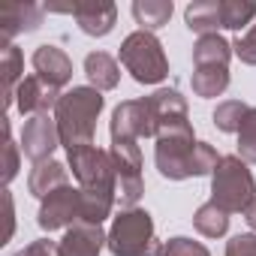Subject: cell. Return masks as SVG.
<instances>
[{
    "instance_id": "5bb4252c",
    "label": "cell",
    "mask_w": 256,
    "mask_h": 256,
    "mask_svg": "<svg viewBox=\"0 0 256 256\" xmlns=\"http://www.w3.org/2000/svg\"><path fill=\"white\" fill-rule=\"evenodd\" d=\"M46 6L40 4H10L0 10V36H4V46L12 42V36L18 34H30L42 24Z\"/></svg>"
},
{
    "instance_id": "ac0fdd59",
    "label": "cell",
    "mask_w": 256,
    "mask_h": 256,
    "mask_svg": "<svg viewBox=\"0 0 256 256\" xmlns=\"http://www.w3.org/2000/svg\"><path fill=\"white\" fill-rule=\"evenodd\" d=\"M66 184H70L66 166L58 163V160L36 163L34 172H30V178H28V187H30V193H34L36 199H46V196H52L54 190H60V187H66Z\"/></svg>"
},
{
    "instance_id": "8992f818",
    "label": "cell",
    "mask_w": 256,
    "mask_h": 256,
    "mask_svg": "<svg viewBox=\"0 0 256 256\" xmlns=\"http://www.w3.org/2000/svg\"><path fill=\"white\" fill-rule=\"evenodd\" d=\"M70 169L78 178V187L88 193H112L118 196V172L112 163V154L96 148V145H84L78 151H70Z\"/></svg>"
},
{
    "instance_id": "f546056e",
    "label": "cell",
    "mask_w": 256,
    "mask_h": 256,
    "mask_svg": "<svg viewBox=\"0 0 256 256\" xmlns=\"http://www.w3.org/2000/svg\"><path fill=\"white\" fill-rule=\"evenodd\" d=\"M226 256H256V232H244L226 241Z\"/></svg>"
},
{
    "instance_id": "d4e9b609",
    "label": "cell",
    "mask_w": 256,
    "mask_h": 256,
    "mask_svg": "<svg viewBox=\"0 0 256 256\" xmlns=\"http://www.w3.org/2000/svg\"><path fill=\"white\" fill-rule=\"evenodd\" d=\"M223 6V28L241 30L256 18V4L253 0H220Z\"/></svg>"
},
{
    "instance_id": "f1b7e54d",
    "label": "cell",
    "mask_w": 256,
    "mask_h": 256,
    "mask_svg": "<svg viewBox=\"0 0 256 256\" xmlns=\"http://www.w3.org/2000/svg\"><path fill=\"white\" fill-rule=\"evenodd\" d=\"M232 52L238 54V60H241V64L256 66V24H250V28H247V34H244V36H238V40L232 42Z\"/></svg>"
},
{
    "instance_id": "836d02e7",
    "label": "cell",
    "mask_w": 256,
    "mask_h": 256,
    "mask_svg": "<svg viewBox=\"0 0 256 256\" xmlns=\"http://www.w3.org/2000/svg\"><path fill=\"white\" fill-rule=\"evenodd\" d=\"M160 256H163V253H160Z\"/></svg>"
},
{
    "instance_id": "8fae6325",
    "label": "cell",
    "mask_w": 256,
    "mask_h": 256,
    "mask_svg": "<svg viewBox=\"0 0 256 256\" xmlns=\"http://www.w3.org/2000/svg\"><path fill=\"white\" fill-rule=\"evenodd\" d=\"M72 18L88 36H108L118 24V6L112 0H78L72 6Z\"/></svg>"
},
{
    "instance_id": "4dcf8cb0",
    "label": "cell",
    "mask_w": 256,
    "mask_h": 256,
    "mask_svg": "<svg viewBox=\"0 0 256 256\" xmlns=\"http://www.w3.org/2000/svg\"><path fill=\"white\" fill-rule=\"evenodd\" d=\"M12 256H58V244L48 241V238H40V241H30L24 250H18Z\"/></svg>"
},
{
    "instance_id": "44dd1931",
    "label": "cell",
    "mask_w": 256,
    "mask_h": 256,
    "mask_svg": "<svg viewBox=\"0 0 256 256\" xmlns=\"http://www.w3.org/2000/svg\"><path fill=\"white\" fill-rule=\"evenodd\" d=\"M133 18L139 22V30H160L172 18V0H136L133 4Z\"/></svg>"
},
{
    "instance_id": "1f68e13d",
    "label": "cell",
    "mask_w": 256,
    "mask_h": 256,
    "mask_svg": "<svg viewBox=\"0 0 256 256\" xmlns=\"http://www.w3.org/2000/svg\"><path fill=\"white\" fill-rule=\"evenodd\" d=\"M4 202H6V238H10L12 229H16V211H12V196H10V190H4Z\"/></svg>"
},
{
    "instance_id": "7c38bea8",
    "label": "cell",
    "mask_w": 256,
    "mask_h": 256,
    "mask_svg": "<svg viewBox=\"0 0 256 256\" xmlns=\"http://www.w3.org/2000/svg\"><path fill=\"white\" fill-rule=\"evenodd\" d=\"M30 64H34V72H36L46 84H52V88H58V90H64V88L72 82V60H70V54H66L64 48H58V46H40V48L34 52Z\"/></svg>"
},
{
    "instance_id": "6da1fadb",
    "label": "cell",
    "mask_w": 256,
    "mask_h": 256,
    "mask_svg": "<svg viewBox=\"0 0 256 256\" xmlns=\"http://www.w3.org/2000/svg\"><path fill=\"white\" fill-rule=\"evenodd\" d=\"M102 106H106L102 94L90 84L64 90V96L54 108V120H58L60 145L66 148V154L78 151L84 145H94V130H96V118H100Z\"/></svg>"
},
{
    "instance_id": "ffe728a7",
    "label": "cell",
    "mask_w": 256,
    "mask_h": 256,
    "mask_svg": "<svg viewBox=\"0 0 256 256\" xmlns=\"http://www.w3.org/2000/svg\"><path fill=\"white\" fill-rule=\"evenodd\" d=\"M0 72H4V102L6 108L16 102V88L24 78V54L18 46H4V54H0Z\"/></svg>"
},
{
    "instance_id": "4316f807",
    "label": "cell",
    "mask_w": 256,
    "mask_h": 256,
    "mask_svg": "<svg viewBox=\"0 0 256 256\" xmlns=\"http://www.w3.org/2000/svg\"><path fill=\"white\" fill-rule=\"evenodd\" d=\"M163 256H211V253H208L205 244L178 235V238H169V241L163 244Z\"/></svg>"
},
{
    "instance_id": "5b68a950",
    "label": "cell",
    "mask_w": 256,
    "mask_h": 256,
    "mask_svg": "<svg viewBox=\"0 0 256 256\" xmlns=\"http://www.w3.org/2000/svg\"><path fill=\"white\" fill-rule=\"evenodd\" d=\"M193 151H196V139H193V124H175L157 133V148H154V163L160 169L163 178L169 181H184L193 178Z\"/></svg>"
},
{
    "instance_id": "52a82bcc",
    "label": "cell",
    "mask_w": 256,
    "mask_h": 256,
    "mask_svg": "<svg viewBox=\"0 0 256 256\" xmlns=\"http://www.w3.org/2000/svg\"><path fill=\"white\" fill-rule=\"evenodd\" d=\"M112 142H136V139H157V124L151 114L148 100H126L112 112L108 120Z\"/></svg>"
},
{
    "instance_id": "4fadbf2b",
    "label": "cell",
    "mask_w": 256,
    "mask_h": 256,
    "mask_svg": "<svg viewBox=\"0 0 256 256\" xmlns=\"http://www.w3.org/2000/svg\"><path fill=\"white\" fill-rule=\"evenodd\" d=\"M108 241V232L96 223H76L66 229V235L58 241V256H100Z\"/></svg>"
},
{
    "instance_id": "ba28073f",
    "label": "cell",
    "mask_w": 256,
    "mask_h": 256,
    "mask_svg": "<svg viewBox=\"0 0 256 256\" xmlns=\"http://www.w3.org/2000/svg\"><path fill=\"white\" fill-rule=\"evenodd\" d=\"M40 229L54 232V229H70L76 223H82V190L66 184L60 190H54L52 196L42 199L40 214H36Z\"/></svg>"
},
{
    "instance_id": "9c48e42d",
    "label": "cell",
    "mask_w": 256,
    "mask_h": 256,
    "mask_svg": "<svg viewBox=\"0 0 256 256\" xmlns=\"http://www.w3.org/2000/svg\"><path fill=\"white\" fill-rule=\"evenodd\" d=\"M58 145H60V133H58V120L52 114H34V118L24 120V126H22V154L28 160H34V166L52 160Z\"/></svg>"
},
{
    "instance_id": "30bf717a",
    "label": "cell",
    "mask_w": 256,
    "mask_h": 256,
    "mask_svg": "<svg viewBox=\"0 0 256 256\" xmlns=\"http://www.w3.org/2000/svg\"><path fill=\"white\" fill-rule=\"evenodd\" d=\"M60 96H64V94H60L58 88L46 84L36 72H34V76H24L22 84L16 88V106H18V112L28 114V118H34V114H48L52 108H58Z\"/></svg>"
},
{
    "instance_id": "9a60e30c",
    "label": "cell",
    "mask_w": 256,
    "mask_h": 256,
    "mask_svg": "<svg viewBox=\"0 0 256 256\" xmlns=\"http://www.w3.org/2000/svg\"><path fill=\"white\" fill-rule=\"evenodd\" d=\"M145 100H148V106H151L157 133L166 130V126H175V124H187V100H184L175 88H160V90H154V94L145 96Z\"/></svg>"
},
{
    "instance_id": "484cf974",
    "label": "cell",
    "mask_w": 256,
    "mask_h": 256,
    "mask_svg": "<svg viewBox=\"0 0 256 256\" xmlns=\"http://www.w3.org/2000/svg\"><path fill=\"white\" fill-rule=\"evenodd\" d=\"M238 157L244 163H256V106H250L241 130H238Z\"/></svg>"
},
{
    "instance_id": "2e32d148",
    "label": "cell",
    "mask_w": 256,
    "mask_h": 256,
    "mask_svg": "<svg viewBox=\"0 0 256 256\" xmlns=\"http://www.w3.org/2000/svg\"><path fill=\"white\" fill-rule=\"evenodd\" d=\"M184 22L199 36L217 34L223 28V6H220V0H193V4L184 10Z\"/></svg>"
},
{
    "instance_id": "7402d4cb",
    "label": "cell",
    "mask_w": 256,
    "mask_h": 256,
    "mask_svg": "<svg viewBox=\"0 0 256 256\" xmlns=\"http://www.w3.org/2000/svg\"><path fill=\"white\" fill-rule=\"evenodd\" d=\"M190 84H193V94L202 100L220 96L229 88V66H196Z\"/></svg>"
},
{
    "instance_id": "d6a6232c",
    "label": "cell",
    "mask_w": 256,
    "mask_h": 256,
    "mask_svg": "<svg viewBox=\"0 0 256 256\" xmlns=\"http://www.w3.org/2000/svg\"><path fill=\"white\" fill-rule=\"evenodd\" d=\"M244 217H247V226H250V229H253V232H256V202H253V205H250V211H247V214H244Z\"/></svg>"
},
{
    "instance_id": "3957f363",
    "label": "cell",
    "mask_w": 256,
    "mask_h": 256,
    "mask_svg": "<svg viewBox=\"0 0 256 256\" xmlns=\"http://www.w3.org/2000/svg\"><path fill=\"white\" fill-rule=\"evenodd\" d=\"M211 202L220 205L226 214H247L256 202V181L247 163L238 154L220 157L211 175Z\"/></svg>"
},
{
    "instance_id": "d6986e66",
    "label": "cell",
    "mask_w": 256,
    "mask_h": 256,
    "mask_svg": "<svg viewBox=\"0 0 256 256\" xmlns=\"http://www.w3.org/2000/svg\"><path fill=\"white\" fill-rule=\"evenodd\" d=\"M232 42L223 40L220 34H205L193 46V64L196 66H229L232 58Z\"/></svg>"
},
{
    "instance_id": "e0dca14e",
    "label": "cell",
    "mask_w": 256,
    "mask_h": 256,
    "mask_svg": "<svg viewBox=\"0 0 256 256\" xmlns=\"http://www.w3.org/2000/svg\"><path fill=\"white\" fill-rule=\"evenodd\" d=\"M84 76L90 82V88H96L100 94L102 90H114L118 82H120V66L112 54L106 52H90L84 58Z\"/></svg>"
},
{
    "instance_id": "603a6c76",
    "label": "cell",
    "mask_w": 256,
    "mask_h": 256,
    "mask_svg": "<svg viewBox=\"0 0 256 256\" xmlns=\"http://www.w3.org/2000/svg\"><path fill=\"white\" fill-rule=\"evenodd\" d=\"M193 226H196V232L205 235V238H220V235H226V229H229V214H226L220 205L205 202V205L196 208Z\"/></svg>"
},
{
    "instance_id": "cb8c5ba5",
    "label": "cell",
    "mask_w": 256,
    "mask_h": 256,
    "mask_svg": "<svg viewBox=\"0 0 256 256\" xmlns=\"http://www.w3.org/2000/svg\"><path fill=\"white\" fill-rule=\"evenodd\" d=\"M247 112H250L247 102H241V100H226V102H220V106L214 108V126H217L220 133H238L241 124H244V118H247Z\"/></svg>"
},
{
    "instance_id": "7a4b0ae2",
    "label": "cell",
    "mask_w": 256,
    "mask_h": 256,
    "mask_svg": "<svg viewBox=\"0 0 256 256\" xmlns=\"http://www.w3.org/2000/svg\"><path fill=\"white\" fill-rule=\"evenodd\" d=\"M112 256H160L163 241L154 235V220L145 208H124L114 214L108 241H106Z\"/></svg>"
},
{
    "instance_id": "83f0119b",
    "label": "cell",
    "mask_w": 256,
    "mask_h": 256,
    "mask_svg": "<svg viewBox=\"0 0 256 256\" xmlns=\"http://www.w3.org/2000/svg\"><path fill=\"white\" fill-rule=\"evenodd\" d=\"M4 184H10L18 175V157H22V145L12 142L10 136V124H4Z\"/></svg>"
},
{
    "instance_id": "277c9868",
    "label": "cell",
    "mask_w": 256,
    "mask_h": 256,
    "mask_svg": "<svg viewBox=\"0 0 256 256\" xmlns=\"http://www.w3.org/2000/svg\"><path fill=\"white\" fill-rule=\"evenodd\" d=\"M120 64L139 84H160L169 76L163 42L148 30H133L120 42Z\"/></svg>"
}]
</instances>
